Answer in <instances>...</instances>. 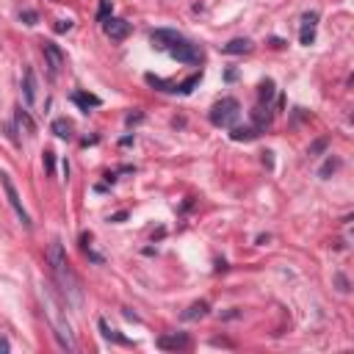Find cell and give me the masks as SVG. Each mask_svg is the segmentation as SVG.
<instances>
[{
    "label": "cell",
    "instance_id": "cell-17",
    "mask_svg": "<svg viewBox=\"0 0 354 354\" xmlns=\"http://www.w3.org/2000/svg\"><path fill=\"white\" fill-rule=\"evenodd\" d=\"M17 125H20V130H25L28 136H36V122L31 119V114L28 111H17Z\"/></svg>",
    "mask_w": 354,
    "mask_h": 354
},
{
    "label": "cell",
    "instance_id": "cell-24",
    "mask_svg": "<svg viewBox=\"0 0 354 354\" xmlns=\"http://www.w3.org/2000/svg\"><path fill=\"white\" fill-rule=\"evenodd\" d=\"M257 94H260V103H271V97H274V80H263Z\"/></svg>",
    "mask_w": 354,
    "mask_h": 354
},
{
    "label": "cell",
    "instance_id": "cell-20",
    "mask_svg": "<svg viewBox=\"0 0 354 354\" xmlns=\"http://www.w3.org/2000/svg\"><path fill=\"white\" fill-rule=\"evenodd\" d=\"M199 80H202V72H197V75L186 77V80H183V83H177V92H180V94H191L194 88L199 86Z\"/></svg>",
    "mask_w": 354,
    "mask_h": 354
},
{
    "label": "cell",
    "instance_id": "cell-27",
    "mask_svg": "<svg viewBox=\"0 0 354 354\" xmlns=\"http://www.w3.org/2000/svg\"><path fill=\"white\" fill-rule=\"evenodd\" d=\"M44 169H47V174H53V171H55V152H53V149L44 152Z\"/></svg>",
    "mask_w": 354,
    "mask_h": 354
},
{
    "label": "cell",
    "instance_id": "cell-30",
    "mask_svg": "<svg viewBox=\"0 0 354 354\" xmlns=\"http://www.w3.org/2000/svg\"><path fill=\"white\" fill-rule=\"evenodd\" d=\"M125 219H127V210H119V213H114V216H111L108 221H114V224H119V221H125Z\"/></svg>",
    "mask_w": 354,
    "mask_h": 354
},
{
    "label": "cell",
    "instance_id": "cell-8",
    "mask_svg": "<svg viewBox=\"0 0 354 354\" xmlns=\"http://www.w3.org/2000/svg\"><path fill=\"white\" fill-rule=\"evenodd\" d=\"M42 53H44V61H47L50 72H53V75H58V72L64 69V64H66L64 50H61L55 42H42Z\"/></svg>",
    "mask_w": 354,
    "mask_h": 354
},
{
    "label": "cell",
    "instance_id": "cell-18",
    "mask_svg": "<svg viewBox=\"0 0 354 354\" xmlns=\"http://www.w3.org/2000/svg\"><path fill=\"white\" fill-rule=\"evenodd\" d=\"M53 133H55L58 138H72V122L64 119V116L53 119Z\"/></svg>",
    "mask_w": 354,
    "mask_h": 354
},
{
    "label": "cell",
    "instance_id": "cell-31",
    "mask_svg": "<svg viewBox=\"0 0 354 354\" xmlns=\"http://www.w3.org/2000/svg\"><path fill=\"white\" fill-rule=\"evenodd\" d=\"M11 351V343H9V337H0V354H9Z\"/></svg>",
    "mask_w": 354,
    "mask_h": 354
},
{
    "label": "cell",
    "instance_id": "cell-23",
    "mask_svg": "<svg viewBox=\"0 0 354 354\" xmlns=\"http://www.w3.org/2000/svg\"><path fill=\"white\" fill-rule=\"evenodd\" d=\"M337 166H340V160H337V158H332V155H329V158H326V163L318 169V177H321V180H326V177H329L332 171L337 169Z\"/></svg>",
    "mask_w": 354,
    "mask_h": 354
},
{
    "label": "cell",
    "instance_id": "cell-14",
    "mask_svg": "<svg viewBox=\"0 0 354 354\" xmlns=\"http://www.w3.org/2000/svg\"><path fill=\"white\" fill-rule=\"evenodd\" d=\"M97 324H100V332H103V337H105V340L119 343V346H130V340H127V337H122L116 329H111V326H108V321H105V318H100Z\"/></svg>",
    "mask_w": 354,
    "mask_h": 354
},
{
    "label": "cell",
    "instance_id": "cell-11",
    "mask_svg": "<svg viewBox=\"0 0 354 354\" xmlns=\"http://www.w3.org/2000/svg\"><path fill=\"white\" fill-rule=\"evenodd\" d=\"M315 22H318V14H315V11L304 14V25H302V33H299V42L307 44V47L315 42Z\"/></svg>",
    "mask_w": 354,
    "mask_h": 354
},
{
    "label": "cell",
    "instance_id": "cell-28",
    "mask_svg": "<svg viewBox=\"0 0 354 354\" xmlns=\"http://www.w3.org/2000/svg\"><path fill=\"white\" fill-rule=\"evenodd\" d=\"M3 130H6V136H9V141H11V144H20V136H17V127L11 125V122H9V125H3Z\"/></svg>",
    "mask_w": 354,
    "mask_h": 354
},
{
    "label": "cell",
    "instance_id": "cell-19",
    "mask_svg": "<svg viewBox=\"0 0 354 354\" xmlns=\"http://www.w3.org/2000/svg\"><path fill=\"white\" fill-rule=\"evenodd\" d=\"M252 122H254V127H257V130H266V127L271 125L269 108H254V111H252Z\"/></svg>",
    "mask_w": 354,
    "mask_h": 354
},
{
    "label": "cell",
    "instance_id": "cell-13",
    "mask_svg": "<svg viewBox=\"0 0 354 354\" xmlns=\"http://www.w3.org/2000/svg\"><path fill=\"white\" fill-rule=\"evenodd\" d=\"M221 50H224L227 55H241V53H249V50H252V42H249V39H232V42L221 44Z\"/></svg>",
    "mask_w": 354,
    "mask_h": 354
},
{
    "label": "cell",
    "instance_id": "cell-10",
    "mask_svg": "<svg viewBox=\"0 0 354 354\" xmlns=\"http://www.w3.org/2000/svg\"><path fill=\"white\" fill-rule=\"evenodd\" d=\"M36 72H33V66H25L22 69V100H25V105H33L36 103Z\"/></svg>",
    "mask_w": 354,
    "mask_h": 354
},
{
    "label": "cell",
    "instance_id": "cell-32",
    "mask_svg": "<svg viewBox=\"0 0 354 354\" xmlns=\"http://www.w3.org/2000/svg\"><path fill=\"white\" fill-rule=\"evenodd\" d=\"M271 155H274V152H271V149H266V152H263V163L269 166V169H271V166H274V158H271Z\"/></svg>",
    "mask_w": 354,
    "mask_h": 354
},
{
    "label": "cell",
    "instance_id": "cell-12",
    "mask_svg": "<svg viewBox=\"0 0 354 354\" xmlns=\"http://www.w3.org/2000/svg\"><path fill=\"white\" fill-rule=\"evenodd\" d=\"M72 103L80 105L83 111L88 114V108H100L103 105V100L97 97V94H86V92H72Z\"/></svg>",
    "mask_w": 354,
    "mask_h": 354
},
{
    "label": "cell",
    "instance_id": "cell-2",
    "mask_svg": "<svg viewBox=\"0 0 354 354\" xmlns=\"http://www.w3.org/2000/svg\"><path fill=\"white\" fill-rule=\"evenodd\" d=\"M42 299H44V313L50 318V326H53L58 346L66 348V351H75V335H72V326L64 315V299L55 296V291L50 285H42Z\"/></svg>",
    "mask_w": 354,
    "mask_h": 354
},
{
    "label": "cell",
    "instance_id": "cell-34",
    "mask_svg": "<svg viewBox=\"0 0 354 354\" xmlns=\"http://www.w3.org/2000/svg\"><path fill=\"white\" fill-rule=\"evenodd\" d=\"M141 119H144L141 114H127V119H125V122H127V125H133V122H141Z\"/></svg>",
    "mask_w": 354,
    "mask_h": 354
},
{
    "label": "cell",
    "instance_id": "cell-3",
    "mask_svg": "<svg viewBox=\"0 0 354 354\" xmlns=\"http://www.w3.org/2000/svg\"><path fill=\"white\" fill-rule=\"evenodd\" d=\"M241 116V103L235 97H221L219 103L210 108V125L216 127H232Z\"/></svg>",
    "mask_w": 354,
    "mask_h": 354
},
{
    "label": "cell",
    "instance_id": "cell-1",
    "mask_svg": "<svg viewBox=\"0 0 354 354\" xmlns=\"http://www.w3.org/2000/svg\"><path fill=\"white\" fill-rule=\"evenodd\" d=\"M47 263H50V274H53L55 285H58L61 296H64V304L69 307H80L83 304V285L77 280V274L72 271L69 260H66L64 243L58 238H53L47 246Z\"/></svg>",
    "mask_w": 354,
    "mask_h": 354
},
{
    "label": "cell",
    "instance_id": "cell-25",
    "mask_svg": "<svg viewBox=\"0 0 354 354\" xmlns=\"http://www.w3.org/2000/svg\"><path fill=\"white\" fill-rule=\"evenodd\" d=\"M111 9H114V6H111V0H100V9H97V20L100 22H105L111 17Z\"/></svg>",
    "mask_w": 354,
    "mask_h": 354
},
{
    "label": "cell",
    "instance_id": "cell-16",
    "mask_svg": "<svg viewBox=\"0 0 354 354\" xmlns=\"http://www.w3.org/2000/svg\"><path fill=\"white\" fill-rule=\"evenodd\" d=\"M208 310H210L208 302H194L191 307L183 313V321H197V318H202V315H208Z\"/></svg>",
    "mask_w": 354,
    "mask_h": 354
},
{
    "label": "cell",
    "instance_id": "cell-4",
    "mask_svg": "<svg viewBox=\"0 0 354 354\" xmlns=\"http://www.w3.org/2000/svg\"><path fill=\"white\" fill-rule=\"evenodd\" d=\"M0 183H3V191H6V199H9V205H11V210H14L17 213V219L22 221V227H25V230H31V216H28V210L22 208V199H20V194H17V188H14V183H11V177L6 174H0Z\"/></svg>",
    "mask_w": 354,
    "mask_h": 354
},
{
    "label": "cell",
    "instance_id": "cell-15",
    "mask_svg": "<svg viewBox=\"0 0 354 354\" xmlns=\"http://www.w3.org/2000/svg\"><path fill=\"white\" fill-rule=\"evenodd\" d=\"M257 133H260V130H257L254 125H243V127H232V130H230V138H232V141H252Z\"/></svg>",
    "mask_w": 354,
    "mask_h": 354
},
{
    "label": "cell",
    "instance_id": "cell-33",
    "mask_svg": "<svg viewBox=\"0 0 354 354\" xmlns=\"http://www.w3.org/2000/svg\"><path fill=\"white\" fill-rule=\"evenodd\" d=\"M335 280H337V285H340V291H348V282H346L343 274H335Z\"/></svg>",
    "mask_w": 354,
    "mask_h": 354
},
{
    "label": "cell",
    "instance_id": "cell-26",
    "mask_svg": "<svg viewBox=\"0 0 354 354\" xmlns=\"http://www.w3.org/2000/svg\"><path fill=\"white\" fill-rule=\"evenodd\" d=\"M20 20L25 22V25H36V22H39V14H36L33 9H22V11H20Z\"/></svg>",
    "mask_w": 354,
    "mask_h": 354
},
{
    "label": "cell",
    "instance_id": "cell-29",
    "mask_svg": "<svg viewBox=\"0 0 354 354\" xmlns=\"http://www.w3.org/2000/svg\"><path fill=\"white\" fill-rule=\"evenodd\" d=\"M53 31H55V33H66V31H72V22H69V20H58V22L53 25Z\"/></svg>",
    "mask_w": 354,
    "mask_h": 354
},
{
    "label": "cell",
    "instance_id": "cell-21",
    "mask_svg": "<svg viewBox=\"0 0 354 354\" xmlns=\"http://www.w3.org/2000/svg\"><path fill=\"white\" fill-rule=\"evenodd\" d=\"M147 83H149V86H155L158 92H177V86H174V83L163 80V77H155V75H147Z\"/></svg>",
    "mask_w": 354,
    "mask_h": 354
},
{
    "label": "cell",
    "instance_id": "cell-7",
    "mask_svg": "<svg viewBox=\"0 0 354 354\" xmlns=\"http://www.w3.org/2000/svg\"><path fill=\"white\" fill-rule=\"evenodd\" d=\"M103 31H105V36L111 39V42H122V39H127L130 36V22L127 20H122V17H108V20L103 22Z\"/></svg>",
    "mask_w": 354,
    "mask_h": 354
},
{
    "label": "cell",
    "instance_id": "cell-6",
    "mask_svg": "<svg viewBox=\"0 0 354 354\" xmlns=\"http://www.w3.org/2000/svg\"><path fill=\"white\" fill-rule=\"evenodd\" d=\"M155 346H158L160 351H186V348L191 346V337H188L186 332H166V335H160L158 340H155Z\"/></svg>",
    "mask_w": 354,
    "mask_h": 354
},
{
    "label": "cell",
    "instance_id": "cell-5",
    "mask_svg": "<svg viewBox=\"0 0 354 354\" xmlns=\"http://www.w3.org/2000/svg\"><path fill=\"white\" fill-rule=\"evenodd\" d=\"M169 55L174 61H180V64H202V47L194 42H186V39H180V42H174L169 47Z\"/></svg>",
    "mask_w": 354,
    "mask_h": 354
},
{
    "label": "cell",
    "instance_id": "cell-22",
    "mask_svg": "<svg viewBox=\"0 0 354 354\" xmlns=\"http://www.w3.org/2000/svg\"><path fill=\"white\" fill-rule=\"evenodd\" d=\"M326 147H329V138H326V136H321V138H315V141L310 144L307 155H310V158H315V155H321V152H324Z\"/></svg>",
    "mask_w": 354,
    "mask_h": 354
},
{
    "label": "cell",
    "instance_id": "cell-9",
    "mask_svg": "<svg viewBox=\"0 0 354 354\" xmlns=\"http://www.w3.org/2000/svg\"><path fill=\"white\" fill-rule=\"evenodd\" d=\"M180 33L174 31V28H155L152 33H149V42H152L155 50H169L174 42H180Z\"/></svg>",
    "mask_w": 354,
    "mask_h": 354
}]
</instances>
